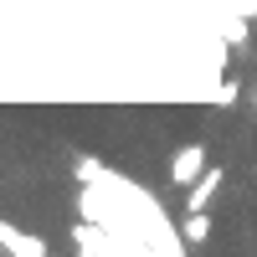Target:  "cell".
Returning <instances> with one entry per match:
<instances>
[{"label":"cell","mask_w":257,"mask_h":257,"mask_svg":"<svg viewBox=\"0 0 257 257\" xmlns=\"http://www.w3.org/2000/svg\"><path fill=\"white\" fill-rule=\"evenodd\" d=\"M0 252H11V257H47V237H36V231L26 226H16V221H0Z\"/></svg>","instance_id":"obj_3"},{"label":"cell","mask_w":257,"mask_h":257,"mask_svg":"<svg viewBox=\"0 0 257 257\" xmlns=\"http://www.w3.org/2000/svg\"><path fill=\"white\" fill-rule=\"evenodd\" d=\"M221 185H226V170H221V165H211L196 185H185V211H206L211 201H216V190H221Z\"/></svg>","instance_id":"obj_4"},{"label":"cell","mask_w":257,"mask_h":257,"mask_svg":"<svg viewBox=\"0 0 257 257\" xmlns=\"http://www.w3.org/2000/svg\"><path fill=\"white\" fill-rule=\"evenodd\" d=\"M206 155H211L206 144H180L175 155H170V185H180V190H185V185H196L206 170H211Z\"/></svg>","instance_id":"obj_2"},{"label":"cell","mask_w":257,"mask_h":257,"mask_svg":"<svg viewBox=\"0 0 257 257\" xmlns=\"http://www.w3.org/2000/svg\"><path fill=\"white\" fill-rule=\"evenodd\" d=\"M252 113H257V93H252Z\"/></svg>","instance_id":"obj_6"},{"label":"cell","mask_w":257,"mask_h":257,"mask_svg":"<svg viewBox=\"0 0 257 257\" xmlns=\"http://www.w3.org/2000/svg\"><path fill=\"white\" fill-rule=\"evenodd\" d=\"M72 247H77V252H88V257H113V252H123V237H118L108 221L88 216V221H77V226H72Z\"/></svg>","instance_id":"obj_1"},{"label":"cell","mask_w":257,"mask_h":257,"mask_svg":"<svg viewBox=\"0 0 257 257\" xmlns=\"http://www.w3.org/2000/svg\"><path fill=\"white\" fill-rule=\"evenodd\" d=\"M180 237H185L190 247H206V242H211V216H206V211H185Z\"/></svg>","instance_id":"obj_5"}]
</instances>
